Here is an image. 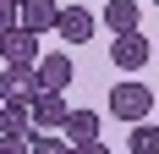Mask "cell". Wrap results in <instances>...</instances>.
Listing matches in <instances>:
<instances>
[{
    "mask_svg": "<svg viewBox=\"0 0 159 154\" xmlns=\"http://www.w3.org/2000/svg\"><path fill=\"white\" fill-rule=\"evenodd\" d=\"M110 116L126 127H143L154 116V88L148 83H110Z\"/></svg>",
    "mask_w": 159,
    "mask_h": 154,
    "instance_id": "cell-1",
    "label": "cell"
},
{
    "mask_svg": "<svg viewBox=\"0 0 159 154\" xmlns=\"http://www.w3.org/2000/svg\"><path fill=\"white\" fill-rule=\"evenodd\" d=\"M0 138H39V127H33V105L28 99H0Z\"/></svg>",
    "mask_w": 159,
    "mask_h": 154,
    "instance_id": "cell-2",
    "label": "cell"
},
{
    "mask_svg": "<svg viewBox=\"0 0 159 154\" xmlns=\"http://www.w3.org/2000/svg\"><path fill=\"white\" fill-rule=\"evenodd\" d=\"M0 55H6V66H39L44 61V55H39V33H28V28L0 33Z\"/></svg>",
    "mask_w": 159,
    "mask_h": 154,
    "instance_id": "cell-3",
    "label": "cell"
},
{
    "mask_svg": "<svg viewBox=\"0 0 159 154\" xmlns=\"http://www.w3.org/2000/svg\"><path fill=\"white\" fill-rule=\"evenodd\" d=\"M6 94H11V99H44V77H39V66H6V83H0V99H6Z\"/></svg>",
    "mask_w": 159,
    "mask_h": 154,
    "instance_id": "cell-4",
    "label": "cell"
},
{
    "mask_svg": "<svg viewBox=\"0 0 159 154\" xmlns=\"http://www.w3.org/2000/svg\"><path fill=\"white\" fill-rule=\"evenodd\" d=\"M137 17H143V0H104L99 22H104L115 39H126V33H137Z\"/></svg>",
    "mask_w": 159,
    "mask_h": 154,
    "instance_id": "cell-5",
    "label": "cell"
},
{
    "mask_svg": "<svg viewBox=\"0 0 159 154\" xmlns=\"http://www.w3.org/2000/svg\"><path fill=\"white\" fill-rule=\"evenodd\" d=\"M148 55H154V44H148L143 33H126V39H110V61L121 66V72H137V66H148Z\"/></svg>",
    "mask_w": 159,
    "mask_h": 154,
    "instance_id": "cell-6",
    "label": "cell"
},
{
    "mask_svg": "<svg viewBox=\"0 0 159 154\" xmlns=\"http://www.w3.org/2000/svg\"><path fill=\"white\" fill-rule=\"evenodd\" d=\"M66 121H71L66 94H44V99H33V127H39V132H66Z\"/></svg>",
    "mask_w": 159,
    "mask_h": 154,
    "instance_id": "cell-7",
    "label": "cell"
},
{
    "mask_svg": "<svg viewBox=\"0 0 159 154\" xmlns=\"http://www.w3.org/2000/svg\"><path fill=\"white\" fill-rule=\"evenodd\" d=\"M93 28H99V17L88 11V6H66V11H61V28H55V33H61L66 44H88V39H93Z\"/></svg>",
    "mask_w": 159,
    "mask_h": 154,
    "instance_id": "cell-8",
    "label": "cell"
},
{
    "mask_svg": "<svg viewBox=\"0 0 159 154\" xmlns=\"http://www.w3.org/2000/svg\"><path fill=\"white\" fill-rule=\"evenodd\" d=\"M39 77H44L49 94H66L71 83H77V66H71V55H66V50H55V55H44V61H39Z\"/></svg>",
    "mask_w": 159,
    "mask_h": 154,
    "instance_id": "cell-9",
    "label": "cell"
},
{
    "mask_svg": "<svg viewBox=\"0 0 159 154\" xmlns=\"http://www.w3.org/2000/svg\"><path fill=\"white\" fill-rule=\"evenodd\" d=\"M61 11L66 6H55V0H28L22 6V28L28 33H49V28H61Z\"/></svg>",
    "mask_w": 159,
    "mask_h": 154,
    "instance_id": "cell-10",
    "label": "cell"
},
{
    "mask_svg": "<svg viewBox=\"0 0 159 154\" xmlns=\"http://www.w3.org/2000/svg\"><path fill=\"white\" fill-rule=\"evenodd\" d=\"M71 149H82V143H99V110H71V121H66L61 132Z\"/></svg>",
    "mask_w": 159,
    "mask_h": 154,
    "instance_id": "cell-11",
    "label": "cell"
},
{
    "mask_svg": "<svg viewBox=\"0 0 159 154\" xmlns=\"http://www.w3.org/2000/svg\"><path fill=\"white\" fill-rule=\"evenodd\" d=\"M126 154H159V127H132L126 132Z\"/></svg>",
    "mask_w": 159,
    "mask_h": 154,
    "instance_id": "cell-12",
    "label": "cell"
},
{
    "mask_svg": "<svg viewBox=\"0 0 159 154\" xmlns=\"http://www.w3.org/2000/svg\"><path fill=\"white\" fill-rule=\"evenodd\" d=\"M33 154H77V149H71L61 132H39V138H33Z\"/></svg>",
    "mask_w": 159,
    "mask_h": 154,
    "instance_id": "cell-13",
    "label": "cell"
},
{
    "mask_svg": "<svg viewBox=\"0 0 159 154\" xmlns=\"http://www.w3.org/2000/svg\"><path fill=\"white\" fill-rule=\"evenodd\" d=\"M0 154H33V138H0Z\"/></svg>",
    "mask_w": 159,
    "mask_h": 154,
    "instance_id": "cell-14",
    "label": "cell"
},
{
    "mask_svg": "<svg viewBox=\"0 0 159 154\" xmlns=\"http://www.w3.org/2000/svg\"><path fill=\"white\" fill-rule=\"evenodd\" d=\"M77 154H110V143H104V138H99V143H82Z\"/></svg>",
    "mask_w": 159,
    "mask_h": 154,
    "instance_id": "cell-15",
    "label": "cell"
},
{
    "mask_svg": "<svg viewBox=\"0 0 159 154\" xmlns=\"http://www.w3.org/2000/svg\"><path fill=\"white\" fill-rule=\"evenodd\" d=\"M6 6H16V11H22V6H28V0H6Z\"/></svg>",
    "mask_w": 159,
    "mask_h": 154,
    "instance_id": "cell-16",
    "label": "cell"
}]
</instances>
